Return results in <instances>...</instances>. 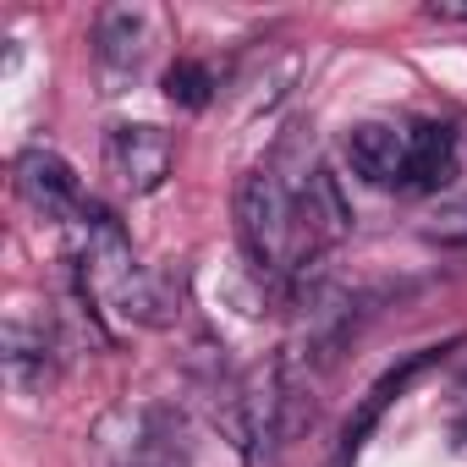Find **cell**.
Instances as JSON below:
<instances>
[{"instance_id":"cell-1","label":"cell","mask_w":467,"mask_h":467,"mask_svg":"<svg viewBox=\"0 0 467 467\" xmlns=\"http://www.w3.org/2000/svg\"><path fill=\"white\" fill-rule=\"evenodd\" d=\"M347 165L385 192H440L456 176V132L445 121H358Z\"/></svg>"},{"instance_id":"cell-2","label":"cell","mask_w":467,"mask_h":467,"mask_svg":"<svg viewBox=\"0 0 467 467\" xmlns=\"http://www.w3.org/2000/svg\"><path fill=\"white\" fill-rule=\"evenodd\" d=\"M237 237H243V254L254 259V270L270 275V281H292L314 265L308 248H303L297 187H292L281 160L254 165L237 182Z\"/></svg>"},{"instance_id":"cell-3","label":"cell","mask_w":467,"mask_h":467,"mask_svg":"<svg viewBox=\"0 0 467 467\" xmlns=\"http://www.w3.org/2000/svg\"><path fill=\"white\" fill-rule=\"evenodd\" d=\"M12 187H17V198H23L34 214L61 220V225H88V220L99 214V209L83 198V182L72 176V165H67L56 149H45V143H34V149L17 154Z\"/></svg>"},{"instance_id":"cell-4","label":"cell","mask_w":467,"mask_h":467,"mask_svg":"<svg viewBox=\"0 0 467 467\" xmlns=\"http://www.w3.org/2000/svg\"><path fill=\"white\" fill-rule=\"evenodd\" d=\"M105 171L116 176V187L121 192H132V198H149V192H160L165 182H171V171H176V143H171V132H160V127H149V121H127V127H110V138H105Z\"/></svg>"},{"instance_id":"cell-5","label":"cell","mask_w":467,"mask_h":467,"mask_svg":"<svg viewBox=\"0 0 467 467\" xmlns=\"http://www.w3.org/2000/svg\"><path fill=\"white\" fill-rule=\"evenodd\" d=\"M149 34H154V17L143 6H105L94 17V67L105 94H127L138 83L149 61Z\"/></svg>"},{"instance_id":"cell-6","label":"cell","mask_w":467,"mask_h":467,"mask_svg":"<svg viewBox=\"0 0 467 467\" xmlns=\"http://www.w3.org/2000/svg\"><path fill=\"white\" fill-rule=\"evenodd\" d=\"M0 363H6V379L17 396H39L50 379H56V341L39 319L28 314H12L6 319V336H0Z\"/></svg>"},{"instance_id":"cell-7","label":"cell","mask_w":467,"mask_h":467,"mask_svg":"<svg viewBox=\"0 0 467 467\" xmlns=\"http://www.w3.org/2000/svg\"><path fill=\"white\" fill-rule=\"evenodd\" d=\"M434 358H440V347H423V352H412L407 363H396V368H390V374H385V379H379L368 396H363V407L347 418V434H341V462L363 451V440H368V429L379 423V412H385V407H390V401H396V396H401V390H407V385H412V379L429 368V363H434Z\"/></svg>"},{"instance_id":"cell-8","label":"cell","mask_w":467,"mask_h":467,"mask_svg":"<svg viewBox=\"0 0 467 467\" xmlns=\"http://www.w3.org/2000/svg\"><path fill=\"white\" fill-rule=\"evenodd\" d=\"M209 88H214V78H209V67H198V61H176V67L165 72V94H171L176 105H187V110L209 105Z\"/></svg>"},{"instance_id":"cell-9","label":"cell","mask_w":467,"mask_h":467,"mask_svg":"<svg viewBox=\"0 0 467 467\" xmlns=\"http://www.w3.org/2000/svg\"><path fill=\"white\" fill-rule=\"evenodd\" d=\"M456 396H462V407H456V418H451V440H456V451L467 456V379H462Z\"/></svg>"}]
</instances>
